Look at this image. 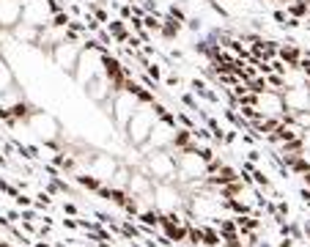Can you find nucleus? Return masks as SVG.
<instances>
[{
  "mask_svg": "<svg viewBox=\"0 0 310 247\" xmlns=\"http://www.w3.org/2000/svg\"><path fill=\"white\" fill-rule=\"evenodd\" d=\"M83 91L88 93V99H93L96 104H102V102H107V99L116 93V88H113V83H110V77L105 75V72H99L96 77H91L88 83L83 85Z\"/></svg>",
  "mask_w": 310,
  "mask_h": 247,
  "instance_id": "12",
  "label": "nucleus"
},
{
  "mask_svg": "<svg viewBox=\"0 0 310 247\" xmlns=\"http://www.w3.org/2000/svg\"><path fill=\"white\" fill-rule=\"evenodd\" d=\"M305 25H310V11H307V17H305Z\"/></svg>",
  "mask_w": 310,
  "mask_h": 247,
  "instance_id": "33",
  "label": "nucleus"
},
{
  "mask_svg": "<svg viewBox=\"0 0 310 247\" xmlns=\"http://www.w3.org/2000/svg\"><path fill=\"white\" fill-rule=\"evenodd\" d=\"M305 206H307V209H310V201H307V203H305Z\"/></svg>",
  "mask_w": 310,
  "mask_h": 247,
  "instance_id": "36",
  "label": "nucleus"
},
{
  "mask_svg": "<svg viewBox=\"0 0 310 247\" xmlns=\"http://www.w3.org/2000/svg\"><path fill=\"white\" fill-rule=\"evenodd\" d=\"M63 228L77 231V228H80V225H77V217H66V220H63Z\"/></svg>",
  "mask_w": 310,
  "mask_h": 247,
  "instance_id": "29",
  "label": "nucleus"
},
{
  "mask_svg": "<svg viewBox=\"0 0 310 247\" xmlns=\"http://www.w3.org/2000/svg\"><path fill=\"white\" fill-rule=\"evenodd\" d=\"M80 52H83V44H74V42H60L50 50V58L55 61V66L60 72H66L69 77H74V69H77L80 61Z\"/></svg>",
  "mask_w": 310,
  "mask_h": 247,
  "instance_id": "7",
  "label": "nucleus"
},
{
  "mask_svg": "<svg viewBox=\"0 0 310 247\" xmlns=\"http://www.w3.org/2000/svg\"><path fill=\"white\" fill-rule=\"evenodd\" d=\"M63 215H69V217H80V209H77V203H72V201H63Z\"/></svg>",
  "mask_w": 310,
  "mask_h": 247,
  "instance_id": "24",
  "label": "nucleus"
},
{
  "mask_svg": "<svg viewBox=\"0 0 310 247\" xmlns=\"http://www.w3.org/2000/svg\"><path fill=\"white\" fill-rule=\"evenodd\" d=\"M140 168H143L154 182H176V154H173V149L146 151Z\"/></svg>",
  "mask_w": 310,
  "mask_h": 247,
  "instance_id": "2",
  "label": "nucleus"
},
{
  "mask_svg": "<svg viewBox=\"0 0 310 247\" xmlns=\"http://www.w3.org/2000/svg\"><path fill=\"white\" fill-rule=\"evenodd\" d=\"M184 25H187V28H190L192 33H200V30H203V22H200L198 17H187V22H184Z\"/></svg>",
  "mask_w": 310,
  "mask_h": 247,
  "instance_id": "23",
  "label": "nucleus"
},
{
  "mask_svg": "<svg viewBox=\"0 0 310 247\" xmlns=\"http://www.w3.org/2000/svg\"><path fill=\"white\" fill-rule=\"evenodd\" d=\"M307 96H310V85H296V88H286V91H283V104H286V113L307 110Z\"/></svg>",
  "mask_w": 310,
  "mask_h": 247,
  "instance_id": "13",
  "label": "nucleus"
},
{
  "mask_svg": "<svg viewBox=\"0 0 310 247\" xmlns=\"http://www.w3.org/2000/svg\"><path fill=\"white\" fill-rule=\"evenodd\" d=\"M253 108L258 110V113H264L266 118H283V113H286V104H283V93L269 91V88L261 91V93H255Z\"/></svg>",
  "mask_w": 310,
  "mask_h": 247,
  "instance_id": "10",
  "label": "nucleus"
},
{
  "mask_svg": "<svg viewBox=\"0 0 310 247\" xmlns=\"http://www.w3.org/2000/svg\"><path fill=\"white\" fill-rule=\"evenodd\" d=\"M137 104H140L137 99H134L129 91H124V88L116 91V93L110 96V108H113V116H110V118H113V124H116L121 132H124L126 121L132 118V113L137 110Z\"/></svg>",
  "mask_w": 310,
  "mask_h": 247,
  "instance_id": "6",
  "label": "nucleus"
},
{
  "mask_svg": "<svg viewBox=\"0 0 310 247\" xmlns=\"http://www.w3.org/2000/svg\"><path fill=\"white\" fill-rule=\"evenodd\" d=\"M283 28H286V30H299V28H302V19H296V17H288V22L283 25Z\"/></svg>",
  "mask_w": 310,
  "mask_h": 247,
  "instance_id": "25",
  "label": "nucleus"
},
{
  "mask_svg": "<svg viewBox=\"0 0 310 247\" xmlns=\"http://www.w3.org/2000/svg\"><path fill=\"white\" fill-rule=\"evenodd\" d=\"M179 247H192V244H187V242H181V244H179Z\"/></svg>",
  "mask_w": 310,
  "mask_h": 247,
  "instance_id": "34",
  "label": "nucleus"
},
{
  "mask_svg": "<svg viewBox=\"0 0 310 247\" xmlns=\"http://www.w3.org/2000/svg\"><path fill=\"white\" fill-rule=\"evenodd\" d=\"M184 206H187V192L176 182H154V209L159 215L184 211Z\"/></svg>",
  "mask_w": 310,
  "mask_h": 247,
  "instance_id": "3",
  "label": "nucleus"
},
{
  "mask_svg": "<svg viewBox=\"0 0 310 247\" xmlns=\"http://www.w3.org/2000/svg\"><path fill=\"white\" fill-rule=\"evenodd\" d=\"M272 19H274V22H278L280 28H283V25L288 22V11H286V9H280V6H278V9L272 11Z\"/></svg>",
  "mask_w": 310,
  "mask_h": 247,
  "instance_id": "21",
  "label": "nucleus"
},
{
  "mask_svg": "<svg viewBox=\"0 0 310 247\" xmlns=\"http://www.w3.org/2000/svg\"><path fill=\"white\" fill-rule=\"evenodd\" d=\"M170 61H184V52H181V50H170Z\"/></svg>",
  "mask_w": 310,
  "mask_h": 247,
  "instance_id": "30",
  "label": "nucleus"
},
{
  "mask_svg": "<svg viewBox=\"0 0 310 247\" xmlns=\"http://www.w3.org/2000/svg\"><path fill=\"white\" fill-rule=\"evenodd\" d=\"M307 113H310V96H307Z\"/></svg>",
  "mask_w": 310,
  "mask_h": 247,
  "instance_id": "35",
  "label": "nucleus"
},
{
  "mask_svg": "<svg viewBox=\"0 0 310 247\" xmlns=\"http://www.w3.org/2000/svg\"><path fill=\"white\" fill-rule=\"evenodd\" d=\"M14 201H17L19 209H30V206H33V198H30V195H22V190L17 192V198H14Z\"/></svg>",
  "mask_w": 310,
  "mask_h": 247,
  "instance_id": "22",
  "label": "nucleus"
},
{
  "mask_svg": "<svg viewBox=\"0 0 310 247\" xmlns=\"http://www.w3.org/2000/svg\"><path fill=\"white\" fill-rule=\"evenodd\" d=\"M294 244H296V242H294L291 236H280L278 242H274V247H294Z\"/></svg>",
  "mask_w": 310,
  "mask_h": 247,
  "instance_id": "27",
  "label": "nucleus"
},
{
  "mask_svg": "<svg viewBox=\"0 0 310 247\" xmlns=\"http://www.w3.org/2000/svg\"><path fill=\"white\" fill-rule=\"evenodd\" d=\"M247 162H255V165H258V162H261V151H258V149H250V151H247Z\"/></svg>",
  "mask_w": 310,
  "mask_h": 247,
  "instance_id": "28",
  "label": "nucleus"
},
{
  "mask_svg": "<svg viewBox=\"0 0 310 247\" xmlns=\"http://www.w3.org/2000/svg\"><path fill=\"white\" fill-rule=\"evenodd\" d=\"M296 195H299L302 203H307L310 201V187H299V190H296Z\"/></svg>",
  "mask_w": 310,
  "mask_h": 247,
  "instance_id": "26",
  "label": "nucleus"
},
{
  "mask_svg": "<svg viewBox=\"0 0 310 247\" xmlns=\"http://www.w3.org/2000/svg\"><path fill=\"white\" fill-rule=\"evenodd\" d=\"M93 36H96V42L102 44V47H107V50H110V47L116 44V42H113V36H110V30H107V28H99L96 33H93Z\"/></svg>",
  "mask_w": 310,
  "mask_h": 247,
  "instance_id": "20",
  "label": "nucleus"
},
{
  "mask_svg": "<svg viewBox=\"0 0 310 247\" xmlns=\"http://www.w3.org/2000/svg\"><path fill=\"white\" fill-rule=\"evenodd\" d=\"M102 69V52L99 50H91V47H83V52H80V61H77V69H74V80L80 83V88H83L85 83H88L91 77H96Z\"/></svg>",
  "mask_w": 310,
  "mask_h": 247,
  "instance_id": "8",
  "label": "nucleus"
},
{
  "mask_svg": "<svg viewBox=\"0 0 310 247\" xmlns=\"http://www.w3.org/2000/svg\"><path fill=\"white\" fill-rule=\"evenodd\" d=\"M11 85H17V83H14V72H11V66H9V61H6V58H0V93L9 91Z\"/></svg>",
  "mask_w": 310,
  "mask_h": 247,
  "instance_id": "19",
  "label": "nucleus"
},
{
  "mask_svg": "<svg viewBox=\"0 0 310 247\" xmlns=\"http://www.w3.org/2000/svg\"><path fill=\"white\" fill-rule=\"evenodd\" d=\"M118 162H121V159H116L113 154H102V151H93V157H91V159H88V162H85L80 170H88L91 176H96L102 184H107V182H110V176L116 173Z\"/></svg>",
  "mask_w": 310,
  "mask_h": 247,
  "instance_id": "9",
  "label": "nucleus"
},
{
  "mask_svg": "<svg viewBox=\"0 0 310 247\" xmlns=\"http://www.w3.org/2000/svg\"><path fill=\"white\" fill-rule=\"evenodd\" d=\"M255 247H274V244H272V242H258Z\"/></svg>",
  "mask_w": 310,
  "mask_h": 247,
  "instance_id": "31",
  "label": "nucleus"
},
{
  "mask_svg": "<svg viewBox=\"0 0 310 247\" xmlns=\"http://www.w3.org/2000/svg\"><path fill=\"white\" fill-rule=\"evenodd\" d=\"M278 58L288 66V69H296V66H299V61H302V47L296 44V42L280 44V47H278Z\"/></svg>",
  "mask_w": 310,
  "mask_h": 247,
  "instance_id": "14",
  "label": "nucleus"
},
{
  "mask_svg": "<svg viewBox=\"0 0 310 247\" xmlns=\"http://www.w3.org/2000/svg\"><path fill=\"white\" fill-rule=\"evenodd\" d=\"M22 126H28L42 143H58V137H60V124L44 110H36Z\"/></svg>",
  "mask_w": 310,
  "mask_h": 247,
  "instance_id": "5",
  "label": "nucleus"
},
{
  "mask_svg": "<svg viewBox=\"0 0 310 247\" xmlns=\"http://www.w3.org/2000/svg\"><path fill=\"white\" fill-rule=\"evenodd\" d=\"M105 28L110 30V36H113V42H116V44H126V39L132 36V30H129V25H126V19H121V17L110 19Z\"/></svg>",
  "mask_w": 310,
  "mask_h": 247,
  "instance_id": "15",
  "label": "nucleus"
},
{
  "mask_svg": "<svg viewBox=\"0 0 310 247\" xmlns=\"http://www.w3.org/2000/svg\"><path fill=\"white\" fill-rule=\"evenodd\" d=\"M0 36H3V33H0Z\"/></svg>",
  "mask_w": 310,
  "mask_h": 247,
  "instance_id": "37",
  "label": "nucleus"
},
{
  "mask_svg": "<svg viewBox=\"0 0 310 247\" xmlns=\"http://www.w3.org/2000/svg\"><path fill=\"white\" fill-rule=\"evenodd\" d=\"M286 11H288V17H296V19H302V22H305V17H307V11H310V0H288Z\"/></svg>",
  "mask_w": 310,
  "mask_h": 247,
  "instance_id": "17",
  "label": "nucleus"
},
{
  "mask_svg": "<svg viewBox=\"0 0 310 247\" xmlns=\"http://www.w3.org/2000/svg\"><path fill=\"white\" fill-rule=\"evenodd\" d=\"M154 121H157V113H154L151 104H137V110L132 113V118L124 126V137L132 149H140V146L148 140V132H151Z\"/></svg>",
  "mask_w": 310,
  "mask_h": 247,
  "instance_id": "1",
  "label": "nucleus"
},
{
  "mask_svg": "<svg viewBox=\"0 0 310 247\" xmlns=\"http://www.w3.org/2000/svg\"><path fill=\"white\" fill-rule=\"evenodd\" d=\"M176 129H179V124H170V121L157 118L154 126H151V132H148V140L140 146V151L146 154V151H167V149H173Z\"/></svg>",
  "mask_w": 310,
  "mask_h": 247,
  "instance_id": "4",
  "label": "nucleus"
},
{
  "mask_svg": "<svg viewBox=\"0 0 310 247\" xmlns=\"http://www.w3.org/2000/svg\"><path fill=\"white\" fill-rule=\"evenodd\" d=\"M0 58H3V36H0Z\"/></svg>",
  "mask_w": 310,
  "mask_h": 247,
  "instance_id": "32",
  "label": "nucleus"
},
{
  "mask_svg": "<svg viewBox=\"0 0 310 247\" xmlns=\"http://www.w3.org/2000/svg\"><path fill=\"white\" fill-rule=\"evenodd\" d=\"M134 223L137 225H146V228H154L157 231L159 228V211L157 209H143L137 217H134Z\"/></svg>",
  "mask_w": 310,
  "mask_h": 247,
  "instance_id": "18",
  "label": "nucleus"
},
{
  "mask_svg": "<svg viewBox=\"0 0 310 247\" xmlns=\"http://www.w3.org/2000/svg\"><path fill=\"white\" fill-rule=\"evenodd\" d=\"M25 0H0V33H11L22 22Z\"/></svg>",
  "mask_w": 310,
  "mask_h": 247,
  "instance_id": "11",
  "label": "nucleus"
},
{
  "mask_svg": "<svg viewBox=\"0 0 310 247\" xmlns=\"http://www.w3.org/2000/svg\"><path fill=\"white\" fill-rule=\"evenodd\" d=\"M129 179H132V165H126V162H118V168H116V173L110 176V184L113 190H126L129 187Z\"/></svg>",
  "mask_w": 310,
  "mask_h": 247,
  "instance_id": "16",
  "label": "nucleus"
}]
</instances>
